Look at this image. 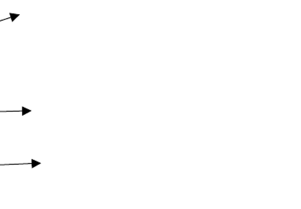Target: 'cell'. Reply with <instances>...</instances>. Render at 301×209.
<instances>
[{
	"instance_id": "cell-1",
	"label": "cell",
	"mask_w": 301,
	"mask_h": 209,
	"mask_svg": "<svg viewBox=\"0 0 301 209\" xmlns=\"http://www.w3.org/2000/svg\"><path fill=\"white\" fill-rule=\"evenodd\" d=\"M32 168H34V167H36V166H38V165L40 164V163H38L36 161L34 160V159H32Z\"/></svg>"
},
{
	"instance_id": "cell-2",
	"label": "cell",
	"mask_w": 301,
	"mask_h": 209,
	"mask_svg": "<svg viewBox=\"0 0 301 209\" xmlns=\"http://www.w3.org/2000/svg\"><path fill=\"white\" fill-rule=\"evenodd\" d=\"M22 115H25V114H28V113L31 112V110H28V109H25V107H22Z\"/></svg>"
}]
</instances>
